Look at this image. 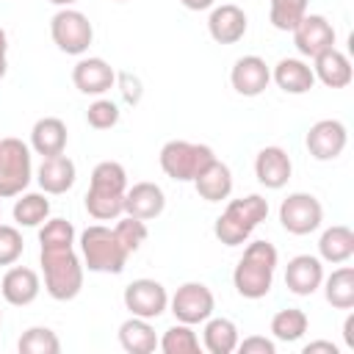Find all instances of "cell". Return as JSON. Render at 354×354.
<instances>
[{"mask_svg":"<svg viewBox=\"0 0 354 354\" xmlns=\"http://www.w3.org/2000/svg\"><path fill=\"white\" fill-rule=\"evenodd\" d=\"M124 191H127V171L116 160H100L91 169L88 191L83 196L86 213L97 221H116L124 213Z\"/></svg>","mask_w":354,"mask_h":354,"instance_id":"cell-1","label":"cell"},{"mask_svg":"<svg viewBox=\"0 0 354 354\" xmlns=\"http://www.w3.org/2000/svg\"><path fill=\"white\" fill-rule=\"evenodd\" d=\"M279 263V252L268 241H252L243 249V257L238 260L232 271V285L238 296L243 299H263L271 293L274 271Z\"/></svg>","mask_w":354,"mask_h":354,"instance_id":"cell-2","label":"cell"},{"mask_svg":"<svg viewBox=\"0 0 354 354\" xmlns=\"http://www.w3.org/2000/svg\"><path fill=\"white\" fill-rule=\"evenodd\" d=\"M44 290L55 301H72L83 290V260L75 246H50L39 252Z\"/></svg>","mask_w":354,"mask_h":354,"instance_id":"cell-3","label":"cell"},{"mask_svg":"<svg viewBox=\"0 0 354 354\" xmlns=\"http://www.w3.org/2000/svg\"><path fill=\"white\" fill-rule=\"evenodd\" d=\"M266 216H268V199L260 194H246L241 199H230L224 213L213 224V235L224 246H241L266 221Z\"/></svg>","mask_w":354,"mask_h":354,"instance_id":"cell-4","label":"cell"},{"mask_svg":"<svg viewBox=\"0 0 354 354\" xmlns=\"http://www.w3.org/2000/svg\"><path fill=\"white\" fill-rule=\"evenodd\" d=\"M127 252L119 243L113 227L91 224L80 232V260L83 268L94 274H122L127 266Z\"/></svg>","mask_w":354,"mask_h":354,"instance_id":"cell-5","label":"cell"},{"mask_svg":"<svg viewBox=\"0 0 354 354\" xmlns=\"http://www.w3.org/2000/svg\"><path fill=\"white\" fill-rule=\"evenodd\" d=\"M213 160H216V152L207 144H194V141H183V138L166 141L158 155L163 174L177 183H194L199 177V171H205Z\"/></svg>","mask_w":354,"mask_h":354,"instance_id":"cell-6","label":"cell"},{"mask_svg":"<svg viewBox=\"0 0 354 354\" xmlns=\"http://www.w3.org/2000/svg\"><path fill=\"white\" fill-rule=\"evenodd\" d=\"M33 180L30 147L22 138H0V199L19 196Z\"/></svg>","mask_w":354,"mask_h":354,"instance_id":"cell-7","label":"cell"},{"mask_svg":"<svg viewBox=\"0 0 354 354\" xmlns=\"http://www.w3.org/2000/svg\"><path fill=\"white\" fill-rule=\"evenodd\" d=\"M50 36L55 47L66 55H83L94 41V25L91 19L77 8H58L50 19Z\"/></svg>","mask_w":354,"mask_h":354,"instance_id":"cell-8","label":"cell"},{"mask_svg":"<svg viewBox=\"0 0 354 354\" xmlns=\"http://www.w3.org/2000/svg\"><path fill=\"white\" fill-rule=\"evenodd\" d=\"M324 221V205L307 191H293L279 205V224L290 235H310Z\"/></svg>","mask_w":354,"mask_h":354,"instance_id":"cell-9","label":"cell"},{"mask_svg":"<svg viewBox=\"0 0 354 354\" xmlns=\"http://www.w3.org/2000/svg\"><path fill=\"white\" fill-rule=\"evenodd\" d=\"M169 310L180 324H205L213 310H216V299L213 290L205 282H183L174 296H169Z\"/></svg>","mask_w":354,"mask_h":354,"instance_id":"cell-10","label":"cell"},{"mask_svg":"<svg viewBox=\"0 0 354 354\" xmlns=\"http://www.w3.org/2000/svg\"><path fill=\"white\" fill-rule=\"evenodd\" d=\"M122 301L130 310V315H138V318H147V321L160 318L169 310V293H166V288L158 279H147V277L133 279L124 288Z\"/></svg>","mask_w":354,"mask_h":354,"instance_id":"cell-11","label":"cell"},{"mask_svg":"<svg viewBox=\"0 0 354 354\" xmlns=\"http://www.w3.org/2000/svg\"><path fill=\"white\" fill-rule=\"evenodd\" d=\"M304 144L315 160H335L343 155V149L348 144V130L340 119H318L307 130Z\"/></svg>","mask_w":354,"mask_h":354,"instance_id":"cell-12","label":"cell"},{"mask_svg":"<svg viewBox=\"0 0 354 354\" xmlns=\"http://www.w3.org/2000/svg\"><path fill=\"white\" fill-rule=\"evenodd\" d=\"M290 33H293V44L299 55L304 58H315L318 53L335 47V28L324 14H304L301 22Z\"/></svg>","mask_w":354,"mask_h":354,"instance_id":"cell-13","label":"cell"},{"mask_svg":"<svg viewBox=\"0 0 354 354\" xmlns=\"http://www.w3.org/2000/svg\"><path fill=\"white\" fill-rule=\"evenodd\" d=\"M72 83L80 94H88V97H102L105 91L113 88L116 83V69L105 61V58H97V55H88V58H80L75 66H72Z\"/></svg>","mask_w":354,"mask_h":354,"instance_id":"cell-14","label":"cell"},{"mask_svg":"<svg viewBox=\"0 0 354 354\" xmlns=\"http://www.w3.org/2000/svg\"><path fill=\"white\" fill-rule=\"evenodd\" d=\"M230 83L241 97H260L271 83V66L260 55H243L232 64Z\"/></svg>","mask_w":354,"mask_h":354,"instance_id":"cell-15","label":"cell"},{"mask_svg":"<svg viewBox=\"0 0 354 354\" xmlns=\"http://www.w3.org/2000/svg\"><path fill=\"white\" fill-rule=\"evenodd\" d=\"M249 19L243 14V8H238L235 3H224V6H213L210 17H207V33L216 44H235L246 36Z\"/></svg>","mask_w":354,"mask_h":354,"instance_id":"cell-16","label":"cell"},{"mask_svg":"<svg viewBox=\"0 0 354 354\" xmlns=\"http://www.w3.org/2000/svg\"><path fill=\"white\" fill-rule=\"evenodd\" d=\"M290 174H293V163H290V155L282 147L271 144V147H263L257 152V158H254V177H257L260 185H266L271 191H279V188L288 185Z\"/></svg>","mask_w":354,"mask_h":354,"instance_id":"cell-17","label":"cell"},{"mask_svg":"<svg viewBox=\"0 0 354 354\" xmlns=\"http://www.w3.org/2000/svg\"><path fill=\"white\" fill-rule=\"evenodd\" d=\"M324 282V260L315 254H296L285 266V288L296 296H310Z\"/></svg>","mask_w":354,"mask_h":354,"instance_id":"cell-18","label":"cell"},{"mask_svg":"<svg viewBox=\"0 0 354 354\" xmlns=\"http://www.w3.org/2000/svg\"><path fill=\"white\" fill-rule=\"evenodd\" d=\"M41 290V279L28 266H11L0 279V296L14 307H28L36 301Z\"/></svg>","mask_w":354,"mask_h":354,"instance_id":"cell-19","label":"cell"},{"mask_svg":"<svg viewBox=\"0 0 354 354\" xmlns=\"http://www.w3.org/2000/svg\"><path fill=\"white\" fill-rule=\"evenodd\" d=\"M77 180V166L69 155H50L41 158L39 169H36V183L44 194H66Z\"/></svg>","mask_w":354,"mask_h":354,"instance_id":"cell-20","label":"cell"},{"mask_svg":"<svg viewBox=\"0 0 354 354\" xmlns=\"http://www.w3.org/2000/svg\"><path fill=\"white\" fill-rule=\"evenodd\" d=\"M166 210V194L158 183H136L133 188L124 191V213L136 216L141 221H152Z\"/></svg>","mask_w":354,"mask_h":354,"instance_id":"cell-21","label":"cell"},{"mask_svg":"<svg viewBox=\"0 0 354 354\" xmlns=\"http://www.w3.org/2000/svg\"><path fill=\"white\" fill-rule=\"evenodd\" d=\"M313 75L326 88H346L351 83V77H354L348 55L340 53L337 47H329V50H324V53H318L313 58Z\"/></svg>","mask_w":354,"mask_h":354,"instance_id":"cell-22","label":"cell"},{"mask_svg":"<svg viewBox=\"0 0 354 354\" xmlns=\"http://www.w3.org/2000/svg\"><path fill=\"white\" fill-rule=\"evenodd\" d=\"M66 141H69V133H66L64 119L58 116H41L30 127V149L41 158L61 155L66 149Z\"/></svg>","mask_w":354,"mask_h":354,"instance_id":"cell-23","label":"cell"},{"mask_svg":"<svg viewBox=\"0 0 354 354\" xmlns=\"http://www.w3.org/2000/svg\"><path fill=\"white\" fill-rule=\"evenodd\" d=\"M271 80L285 91V94H307L315 86L313 66L301 58H282L271 69Z\"/></svg>","mask_w":354,"mask_h":354,"instance_id":"cell-24","label":"cell"},{"mask_svg":"<svg viewBox=\"0 0 354 354\" xmlns=\"http://www.w3.org/2000/svg\"><path fill=\"white\" fill-rule=\"evenodd\" d=\"M354 254V232L346 224H332L318 238V257L324 263H348Z\"/></svg>","mask_w":354,"mask_h":354,"instance_id":"cell-25","label":"cell"},{"mask_svg":"<svg viewBox=\"0 0 354 354\" xmlns=\"http://www.w3.org/2000/svg\"><path fill=\"white\" fill-rule=\"evenodd\" d=\"M194 188L205 202L230 199V194H232V171H230V166L216 158L205 171H199V177L194 180Z\"/></svg>","mask_w":354,"mask_h":354,"instance_id":"cell-26","label":"cell"},{"mask_svg":"<svg viewBox=\"0 0 354 354\" xmlns=\"http://www.w3.org/2000/svg\"><path fill=\"white\" fill-rule=\"evenodd\" d=\"M119 346L127 354H152L158 348V335H155V329L147 318L130 315L119 326Z\"/></svg>","mask_w":354,"mask_h":354,"instance_id":"cell-27","label":"cell"},{"mask_svg":"<svg viewBox=\"0 0 354 354\" xmlns=\"http://www.w3.org/2000/svg\"><path fill=\"white\" fill-rule=\"evenodd\" d=\"M238 340H241V332L235 326V321L230 318H207L205 321V329H202V346L210 351V354H232L238 348Z\"/></svg>","mask_w":354,"mask_h":354,"instance_id":"cell-28","label":"cell"},{"mask_svg":"<svg viewBox=\"0 0 354 354\" xmlns=\"http://www.w3.org/2000/svg\"><path fill=\"white\" fill-rule=\"evenodd\" d=\"M324 296L335 310H351L354 307V268L343 266L335 268L329 277H324Z\"/></svg>","mask_w":354,"mask_h":354,"instance_id":"cell-29","label":"cell"},{"mask_svg":"<svg viewBox=\"0 0 354 354\" xmlns=\"http://www.w3.org/2000/svg\"><path fill=\"white\" fill-rule=\"evenodd\" d=\"M307 326H310V318L299 307H285V310L274 313V318H271V335L279 343H296V340H301L307 335Z\"/></svg>","mask_w":354,"mask_h":354,"instance_id":"cell-30","label":"cell"},{"mask_svg":"<svg viewBox=\"0 0 354 354\" xmlns=\"http://www.w3.org/2000/svg\"><path fill=\"white\" fill-rule=\"evenodd\" d=\"M11 213H14V221L19 227H41L50 218V199H47L44 191L41 194H36V191L19 194Z\"/></svg>","mask_w":354,"mask_h":354,"instance_id":"cell-31","label":"cell"},{"mask_svg":"<svg viewBox=\"0 0 354 354\" xmlns=\"http://www.w3.org/2000/svg\"><path fill=\"white\" fill-rule=\"evenodd\" d=\"M158 348L163 354H199L202 346H199V337H196L194 326L177 321L174 326H169L163 332V337L158 340Z\"/></svg>","mask_w":354,"mask_h":354,"instance_id":"cell-32","label":"cell"},{"mask_svg":"<svg viewBox=\"0 0 354 354\" xmlns=\"http://www.w3.org/2000/svg\"><path fill=\"white\" fill-rule=\"evenodd\" d=\"M307 3L310 0H268V19L277 30L290 33L301 17L307 14Z\"/></svg>","mask_w":354,"mask_h":354,"instance_id":"cell-33","label":"cell"},{"mask_svg":"<svg viewBox=\"0 0 354 354\" xmlns=\"http://www.w3.org/2000/svg\"><path fill=\"white\" fill-rule=\"evenodd\" d=\"M17 348H19V354H58L61 340L50 326H30L22 332Z\"/></svg>","mask_w":354,"mask_h":354,"instance_id":"cell-34","label":"cell"},{"mask_svg":"<svg viewBox=\"0 0 354 354\" xmlns=\"http://www.w3.org/2000/svg\"><path fill=\"white\" fill-rule=\"evenodd\" d=\"M113 232H116V238H119V243L124 246L127 254H136V252L144 246L147 235H149L147 221H141V218H136V216H127V213H122V216L116 218Z\"/></svg>","mask_w":354,"mask_h":354,"instance_id":"cell-35","label":"cell"},{"mask_svg":"<svg viewBox=\"0 0 354 354\" xmlns=\"http://www.w3.org/2000/svg\"><path fill=\"white\" fill-rule=\"evenodd\" d=\"M39 246H75V227L66 218H47L39 230Z\"/></svg>","mask_w":354,"mask_h":354,"instance_id":"cell-36","label":"cell"},{"mask_svg":"<svg viewBox=\"0 0 354 354\" xmlns=\"http://www.w3.org/2000/svg\"><path fill=\"white\" fill-rule=\"evenodd\" d=\"M86 122L94 127V130H111L119 124V105L113 100H105V97H97L88 111H86Z\"/></svg>","mask_w":354,"mask_h":354,"instance_id":"cell-37","label":"cell"},{"mask_svg":"<svg viewBox=\"0 0 354 354\" xmlns=\"http://www.w3.org/2000/svg\"><path fill=\"white\" fill-rule=\"evenodd\" d=\"M25 252L22 232L14 224H0V266H14Z\"/></svg>","mask_w":354,"mask_h":354,"instance_id":"cell-38","label":"cell"},{"mask_svg":"<svg viewBox=\"0 0 354 354\" xmlns=\"http://www.w3.org/2000/svg\"><path fill=\"white\" fill-rule=\"evenodd\" d=\"M116 83H119V91H122V97H124L127 105H138V102H141V97H144V86H141V80H138L136 75H130V72H119V75H116Z\"/></svg>","mask_w":354,"mask_h":354,"instance_id":"cell-39","label":"cell"},{"mask_svg":"<svg viewBox=\"0 0 354 354\" xmlns=\"http://www.w3.org/2000/svg\"><path fill=\"white\" fill-rule=\"evenodd\" d=\"M241 354H277V343L263 337V335H249L243 340H238V348Z\"/></svg>","mask_w":354,"mask_h":354,"instance_id":"cell-40","label":"cell"},{"mask_svg":"<svg viewBox=\"0 0 354 354\" xmlns=\"http://www.w3.org/2000/svg\"><path fill=\"white\" fill-rule=\"evenodd\" d=\"M315 351H326V354H337V346L332 340H313L301 348V354H315Z\"/></svg>","mask_w":354,"mask_h":354,"instance_id":"cell-41","label":"cell"},{"mask_svg":"<svg viewBox=\"0 0 354 354\" xmlns=\"http://www.w3.org/2000/svg\"><path fill=\"white\" fill-rule=\"evenodd\" d=\"M8 36H6V30L0 28V80L6 77V72H8Z\"/></svg>","mask_w":354,"mask_h":354,"instance_id":"cell-42","label":"cell"},{"mask_svg":"<svg viewBox=\"0 0 354 354\" xmlns=\"http://www.w3.org/2000/svg\"><path fill=\"white\" fill-rule=\"evenodd\" d=\"M343 340H346V348L354 351V313H348L343 321Z\"/></svg>","mask_w":354,"mask_h":354,"instance_id":"cell-43","label":"cell"},{"mask_svg":"<svg viewBox=\"0 0 354 354\" xmlns=\"http://www.w3.org/2000/svg\"><path fill=\"white\" fill-rule=\"evenodd\" d=\"M188 11H207V8H213L216 6V0H180Z\"/></svg>","mask_w":354,"mask_h":354,"instance_id":"cell-44","label":"cell"},{"mask_svg":"<svg viewBox=\"0 0 354 354\" xmlns=\"http://www.w3.org/2000/svg\"><path fill=\"white\" fill-rule=\"evenodd\" d=\"M53 6H58V8H66V6H72V3H77V0H50Z\"/></svg>","mask_w":354,"mask_h":354,"instance_id":"cell-45","label":"cell"},{"mask_svg":"<svg viewBox=\"0 0 354 354\" xmlns=\"http://www.w3.org/2000/svg\"><path fill=\"white\" fill-rule=\"evenodd\" d=\"M0 324H3V310H0Z\"/></svg>","mask_w":354,"mask_h":354,"instance_id":"cell-46","label":"cell"},{"mask_svg":"<svg viewBox=\"0 0 354 354\" xmlns=\"http://www.w3.org/2000/svg\"><path fill=\"white\" fill-rule=\"evenodd\" d=\"M113 3H127V0H113Z\"/></svg>","mask_w":354,"mask_h":354,"instance_id":"cell-47","label":"cell"},{"mask_svg":"<svg viewBox=\"0 0 354 354\" xmlns=\"http://www.w3.org/2000/svg\"><path fill=\"white\" fill-rule=\"evenodd\" d=\"M0 213H3V205H0Z\"/></svg>","mask_w":354,"mask_h":354,"instance_id":"cell-48","label":"cell"}]
</instances>
